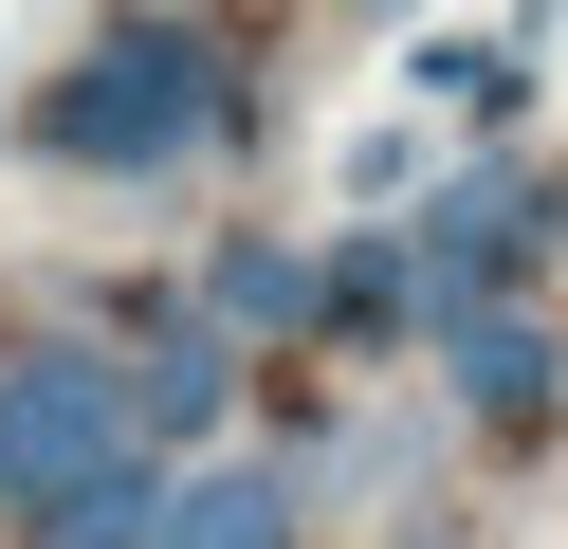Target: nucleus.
Returning a JSON list of instances; mask_svg holds the SVG:
<instances>
[{
  "label": "nucleus",
  "mask_w": 568,
  "mask_h": 549,
  "mask_svg": "<svg viewBox=\"0 0 568 549\" xmlns=\"http://www.w3.org/2000/svg\"><path fill=\"white\" fill-rule=\"evenodd\" d=\"M221 110H239V73H221V37H202V19H111V37L38 92V146L111 183V165H184Z\"/></svg>",
  "instance_id": "f257e3e1"
},
{
  "label": "nucleus",
  "mask_w": 568,
  "mask_h": 549,
  "mask_svg": "<svg viewBox=\"0 0 568 549\" xmlns=\"http://www.w3.org/2000/svg\"><path fill=\"white\" fill-rule=\"evenodd\" d=\"M111 458H148V439H129V403H111L92 348H19L0 366V512H19V531H38L55 495H92Z\"/></svg>",
  "instance_id": "f03ea898"
},
{
  "label": "nucleus",
  "mask_w": 568,
  "mask_h": 549,
  "mask_svg": "<svg viewBox=\"0 0 568 549\" xmlns=\"http://www.w3.org/2000/svg\"><path fill=\"white\" fill-rule=\"evenodd\" d=\"M550 238H568V183H550V165H477V183H440V202H422V238H404L422 329H477L495 275H514V256H550Z\"/></svg>",
  "instance_id": "7ed1b4c3"
},
{
  "label": "nucleus",
  "mask_w": 568,
  "mask_h": 549,
  "mask_svg": "<svg viewBox=\"0 0 568 549\" xmlns=\"http://www.w3.org/2000/svg\"><path fill=\"white\" fill-rule=\"evenodd\" d=\"M440 366H458V421H495V439L568 421V329H550V312H477V329H440Z\"/></svg>",
  "instance_id": "20e7f679"
},
{
  "label": "nucleus",
  "mask_w": 568,
  "mask_h": 549,
  "mask_svg": "<svg viewBox=\"0 0 568 549\" xmlns=\"http://www.w3.org/2000/svg\"><path fill=\"white\" fill-rule=\"evenodd\" d=\"M111 403H129V439H202V421L239 403V348H221L202 312H148V366H129Z\"/></svg>",
  "instance_id": "39448f33"
},
{
  "label": "nucleus",
  "mask_w": 568,
  "mask_h": 549,
  "mask_svg": "<svg viewBox=\"0 0 568 549\" xmlns=\"http://www.w3.org/2000/svg\"><path fill=\"white\" fill-rule=\"evenodd\" d=\"M165 549H294V476H202V495H165Z\"/></svg>",
  "instance_id": "423d86ee"
},
{
  "label": "nucleus",
  "mask_w": 568,
  "mask_h": 549,
  "mask_svg": "<svg viewBox=\"0 0 568 549\" xmlns=\"http://www.w3.org/2000/svg\"><path fill=\"white\" fill-rule=\"evenodd\" d=\"M38 549H165V476H148V458H111L92 495H55V512H38Z\"/></svg>",
  "instance_id": "0eeeda50"
},
{
  "label": "nucleus",
  "mask_w": 568,
  "mask_h": 549,
  "mask_svg": "<svg viewBox=\"0 0 568 549\" xmlns=\"http://www.w3.org/2000/svg\"><path fill=\"white\" fill-rule=\"evenodd\" d=\"M221 312L294 348V329H312V256H294V238H221Z\"/></svg>",
  "instance_id": "6e6552de"
},
{
  "label": "nucleus",
  "mask_w": 568,
  "mask_h": 549,
  "mask_svg": "<svg viewBox=\"0 0 568 549\" xmlns=\"http://www.w3.org/2000/svg\"><path fill=\"white\" fill-rule=\"evenodd\" d=\"M404 73H422L440 110H514V92H531V55H514V37H422Z\"/></svg>",
  "instance_id": "1a4fd4ad"
}]
</instances>
